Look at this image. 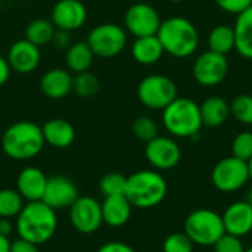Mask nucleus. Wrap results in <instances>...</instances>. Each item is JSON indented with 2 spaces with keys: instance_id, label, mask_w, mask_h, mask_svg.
I'll list each match as a JSON object with an SVG mask.
<instances>
[{
  "instance_id": "6",
  "label": "nucleus",
  "mask_w": 252,
  "mask_h": 252,
  "mask_svg": "<svg viewBox=\"0 0 252 252\" xmlns=\"http://www.w3.org/2000/svg\"><path fill=\"white\" fill-rule=\"evenodd\" d=\"M185 233L193 245L213 247L226 233L221 214L207 208L195 210L185 221Z\"/></svg>"
},
{
  "instance_id": "24",
  "label": "nucleus",
  "mask_w": 252,
  "mask_h": 252,
  "mask_svg": "<svg viewBox=\"0 0 252 252\" xmlns=\"http://www.w3.org/2000/svg\"><path fill=\"white\" fill-rule=\"evenodd\" d=\"M235 50L245 59H252V6L238 15L233 25Z\"/></svg>"
},
{
  "instance_id": "44",
  "label": "nucleus",
  "mask_w": 252,
  "mask_h": 252,
  "mask_svg": "<svg viewBox=\"0 0 252 252\" xmlns=\"http://www.w3.org/2000/svg\"><path fill=\"white\" fill-rule=\"evenodd\" d=\"M248 168H250V177H251L252 180V158L248 161Z\"/></svg>"
},
{
  "instance_id": "32",
  "label": "nucleus",
  "mask_w": 252,
  "mask_h": 252,
  "mask_svg": "<svg viewBox=\"0 0 252 252\" xmlns=\"http://www.w3.org/2000/svg\"><path fill=\"white\" fill-rule=\"evenodd\" d=\"M133 133H134L136 139H139L140 142L148 143V142H151L152 139H155L158 136V126L151 117L142 115V117L134 120Z\"/></svg>"
},
{
  "instance_id": "16",
  "label": "nucleus",
  "mask_w": 252,
  "mask_h": 252,
  "mask_svg": "<svg viewBox=\"0 0 252 252\" xmlns=\"http://www.w3.org/2000/svg\"><path fill=\"white\" fill-rule=\"evenodd\" d=\"M9 66L16 74H31L34 72L41 61L40 47L34 43L28 41L27 38L15 41L7 52L6 56Z\"/></svg>"
},
{
  "instance_id": "37",
  "label": "nucleus",
  "mask_w": 252,
  "mask_h": 252,
  "mask_svg": "<svg viewBox=\"0 0 252 252\" xmlns=\"http://www.w3.org/2000/svg\"><path fill=\"white\" fill-rule=\"evenodd\" d=\"M50 43H52V44L55 46V49H58V50H66V49L72 44L71 32H69V31H65V30L56 28Z\"/></svg>"
},
{
  "instance_id": "7",
  "label": "nucleus",
  "mask_w": 252,
  "mask_h": 252,
  "mask_svg": "<svg viewBox=\"0 0 252 252\" xmlns=\"http://www.w3.org/2000/svg\"><path fill=\"white\" fill-rule=\"evenodd\" d=\"M87 44L97 58L111 59L118 56L127 46V31L118 24L105 22L90 30Z\"/></svg>"
},
{
  "instance_id": "30",
  "label": "nucleus",
  "mask_w": 252,
  "mask_h": 252,
  "mask_svg": "<svg viewBox=\"0 0 252 252\" xmlns=\"http://www.w3.org/2000/svg\"><path fill=\"white\" fill-rule=\"evenodd\" d=\"M230 115L241 124L252 126V96L239 94L230 103Z\"/></svg>"
},
{
  "instance_id": "29",
  "label": "nucleus",
  "mask_w": 252,
  "mask_h": 252,
  "mask_svg": "<svg viewBox=\"0 0 252 252\" xmlns=\"http://www.w3.org/2000/svg\"><path fill=\"white\" fill-rule=\"evenodd\" d=\"M100 90V83H99V78L89 72V71H84V72H78L72 77V92L83 97V99H89V97H93L99 93Z\"/></svg>"
},
{
  "instance_id": "19",
  "label": "nucleus",
  "mask_w": 252,
  "mask_h": 252,
  "mask_svg": "<svg viewBox=\"0 0 252 252\" xmlns=\"http://www.w3.org/2000/svg\"><path fill=\"white\" fill-rule=\"evenodd\" d=\"M72 74L63 68H52L40 78L41 93L53 100L66 97L72 92Z\"/></svg>"
},
{
  "instance_id": "23",
  "label": "nucleus",
  "mask_w": 252,
  "mask_h": 252,
  "mask_svg": "<svg viewBox=\"0 0 252 252\" xmlns=\"http://www.w3.org/2000/svg\"><path fill=\"white\" fill-rule=\"evenodd\" d=\"M202 126L214 128L223 126L230 115V105L219 96H211L199 105Z\"/></svg>"
},
{
  "instance_id": "11",
  "label": "nucleus",
  "mask_w": 252,
  "mask_h": 252,
  "mask_svg": "<svg viewBox=\"0 0 252 252\" xmlns=\"http://www.w3.org/2000/svg\"><path fill=\"white\" fill-rule=\"evenodd\" d=\"M229 72L226 55L208 50L201 53L193 62V77L204 87H216L224 81Z\"/></svg>"
},
{
  "instance_id": "2",
  "label": "nucleus",
  "mask_w": 252,
  "mask_h": 252,
  "mask_svg": "<svg viewBox=\"0 0 252 252\" xmlns=\"http://www.w3.org/2000/svg\"><path fill=\"white\" fill-rule=\"evenodd\" d=\"M0 143L3 152L15 161L35 158L46 145L41 127L32 121H18L9 126Z\"/></svg>"
},
{
  "instance_id": "12",
  "label": "nucleus",
  "mask_w": 252,
  "mask_h": 252,
  "mask_svg": "<svg viewBox=\"0 0 252 252\" xmlns=\"http://www.w3.org/2000/svg\"><path fill=\"white\" fill-rule=\"evenodd\" d=\"M161 22L158 10L148 3H134L124 15V28L134 38L157 35Z\"/></svg>"
},
{
  "instance_id": "5",
  "label": "nucleus",
  "mask_w": 252,
  "mask_h": 252,
  "mask_svg": "<svg viewBox=\"0 0 252 252\" xmlns=\"http://www.w3.org/2000/svg\"><path fill=\"white\" fill-rule=\"evenodd\" d=\"M164 128L173 137H195L202 127L199 105L189 97H176L162 109Z\"/></svg>"
},
{
  "instance_id": "20",
  "label": "nucleus",
  "mask_w": 252,
  "mask_h": 252,
  "mask_svg": "<svg viewBox=\"0 0 252 252\" xmlns=\"http://www.w3.org/2000/svg\"><path fill=\"white\" fill-rule=\"evenodd\" d=\"M44 143L56 149L69 148L75 140L74 126L63 118H52L41 126Z\"/></svg>"
},
{
  "instance_id": "1",
  "label": "nucleus",
  "mask_w": 252,
  "mask_h": 252,
  "mask_svg": "<svg viewBox=\"0 0 252 252\" xmlns=\"http://www.w3.org/2000/svg\"><path fill=\"white\" fill-rule=\"evenodd\" d=\"M15 230L18 238L43 245L49 242L58 230L56 211L43 201L27 202L15 219Z\"/></svg>"
},
{
  "instance_id": "41",
  "label": "nucleus",
  "mask_w": 252,
  "mask_h": 252,
  "mask_svg": "<svg viewBox=\"0 0 252 252\" xmlns=\"http://www.w3.org/2000/svg\"><path fill=\"white\" fill-rule=\"evenodd\" d=\"M12 230H15V223L12 219H0V235L9 238Z\"/></svg>"
},
{
  "instance_id": "42",
  "label": "nucleus",
  "mask_w": 252,
  "mask_h": 252,
  "mask_svg": "<svg viewBox=\"0 0 252 252\" xmlns=\"http://www.w3.org/2000/svg\"><path fill=\"white\" fill-rule=\"evenodd\" d=\"M10 250V241L6 236L0 235V252H9Z\"/></svg>"
},
{
  "instance_id": "22",
  "label": "nucleus",
  "mask_w": 252,
  "mask_h": 252,
  "mask_svg": "<svg viewBox=\"0 0 252 252\" xmlns=\"http://www.w3.org/2000/svg\"><path fill=\"white\" fill-rule=\"evenodd\" d=\"M164 47L157 35L139 37L131 44V56L140 65H154L161 61Z\"/></svg>"
},
{
  "instance_id": "4",
  "label": "nucleus",
  "mask_w": 252,
  "mask_h": 252,
  "mask_svg": "<svg viewBox=\"0 0 252 252\" xmlns=\"http://www.w3.org/2000/svg\"><path fill=\"white\" fill-rule=\"evenodd\" d=\"M164 52L174 58H188L193 55L199 44L196 27L183 16H171L161 22L157 32Z\"/></svg>"
},
{
  "instance_id": "10",
  "label": "nucleus",
  "mask_w": 252,
  "mask_h": 252,
  "mask_svg": "<svg viewBox=\"0 0 252 252\" xmlns=\"http://www.w3.org/2000/svg\"><path fill=\"white\" fill-rule=\"evenodd\" d=\"M69 221L78 233H96L103 224L100 202L93 196L80 195L77 201L69 207Z\"/></svg>"
},
{
  "instance_id": "38",
  "label": "nucleus",
  "mask_w": 252,
  "mask_h": 252,
  "mask_svg": "<svg viewBox=\"0 0 252 252\" xmlns=\"http://www.w3.org/2000/svg\"><path fill=\"white\" fill-rule=\"evenodd\" d=\"M9 252H40L38 251V245L32 244V242H28L25 239H15V241H10V250Z\"/></svg>"
},
{
  "instance_id": "46",
  "label": "nucleus",
  "mask_w": 252,
  "mask_h": 252,
  "mask_svg": "<svg viewBox=\"0 0 252 252\" xmlns=\"http://www.w3.org/2000/svg\"><path fill=\"white\" fill-rule=\"evenodd\" d=\"M245 252H252V247L251 248H248V250H245Z\"/></svg>"
},
{
  "instance_id": "9",
  "label": "nucleus",
  "mask_w": 252,
  "mask_h": 252,
  "mask_svg": "<svg viewBox=\"0 0 252 252\" xmlns=\"http://www.w3.org/2000/svg\"><path fill=\"white\" fill-rule=\"evenodd\" d=\"M248 180H251L248 162L233 155L220 159L211 171L213 186L223 193L241 190Z\"/></svg>"
},
{
  "instance_id": "27",
  "label": "nucleus",
  "mask_w": 252,
  "mask_h": 252,
  "mask_svg": "<svg viewBox=\"0 0 252 252\" xmlns=\"http://www.w3.org/2000/svg\"><path fill=\"white\" fill-rule=\"evenodd\" d=\"M55 30H56V27L53 25V22L50 19L38 18V19L31 21L27 25L25 38L40 47V46H44L52 41Z\"/></svg>"
},
{
  "instance_id": "28",
  "label": "nucleus",
  "mask_w": 252,
  "mask_h": 252,
  "mask_svg": "<svg viewBox=\"0 0 252 252\" xmlns=\"http://www.w3.org/2000/svg\"><path fill=\"white\" fill-rule=\"evenodd\" d=\"M24 205V198L16 189H0V219H16Z\"/></svg>"
},
{
  "instance_id": "39",
  "label": "nucleus",
  "mask_w": 252,
  "mask_h": 252,
  "mask_svg": "<svg viewBox=\"0 0 252 252\" xmlns=\"http://www.w3.org/2000/svg\"><path fill=\"white\" fill-rule=\"evenodd\" d=\"M96 252H136L128 244L121 241H109L103 244Z\"/></svg>"
},
{
  "instance_id": "35",
  "label": "nucleus",
  "mask_w": 252,
  "mask_h": 252,
  "mask_svg": "<svg viewBox=\"0 0 252 252\" xmlns=\"http://www.w3.org/2000/svg\"><path fill=\"white\" fill-rule=\"evenodd\" d=\"M214 252H245L242 238L224 233L214 245Z\"/></svg>"
},
{
  "instance_id": "36",
  "label": "nucleus",
  "mask_w": 252,
  "mask_h": 252,
  "mask_svg": "<svg viewBox=\"0 0 252 252\" xmlns=\"http://www.w3.org/2000/svg\"><path fill=\"white\" fill-rule=\"evenodd\" d=\"M216 4L227 13L239 15L251 7L252 0H216Z\"/></svg>"
},
{
  "instance_id": "45",
  "label": "nucleus",
  "mask_w": 252,
  "mask_h": 252,
  "mask_svg": "<svg viewBox=\"0 0 252 252\" xmlns=\"http://www.w3.org/2000/svg\"><path fill=\"white\" fill-rule=\"evenodd\" d=\"M171 3H183V1H188V0H168Z\"/></svg>"
},
{
  "instance_id": "18",
  "label": "nucleus",
  "mask_w": 252,
  "mask_h": 252,
  "mask_svg": "<svg viewBox=\"0 0 252 252\" xmlns=\"http://www.w3.org/2000/svg\"><path fill=\"white\" fill-rule=\"evenodd\" d=\"M47 179L49 177L38 167H25L19 171L16 177V190L27 202L41 201Z\"/></svg>"
},
{
  "instance_id": "25",
  "label": "nucleus",
  "mask_w": 252,
  "mask_h": 252,
  "mask_svg": "<svg viewBox=\"0 0 252 252\" xmlns=\"http://www.w3.org/2000/svg\"><path fill=\"white\" fill-rule=\"evenodd\" d=\"M94 59L87 41H75L65 50V63L66 69L72 74L89 71Z\"/></svg>"
},
{
  "instance_id": "40",
  "label": "nucleus",
  "mask_w": 252,
  "mask_h": 252,
  "mask_svg": "<svg viewBox=\"0 0 252 252\" xmlns=\"http://www.w3.org/2000/svg\"><path fill=\"white\" fill-rule=\"evenodd\" d=\"M10 72H12V69H10V66H9L7 59H6L4 56L0 55V87L4 86V84L7 83V80H9V77H10Z\"/></svg>"
},
{
  "instance_id": "21",
  "label": "nucleus",
  "mask_w": 252,
  "mask_h": 252,
  "mask_svg": "<svg viewBox=\"0 0 252 252\" xmlns=\"http://www.w3.org/2000/svg\"><path fill=\"white\" fill-rule=\"evenodd\" d=\"M102 205V217L103 224L109 227H121L128 223L133 211V205L127 199L126 195H114L105 196Z\"/></svg>"
},
{
  "instance_id": "3",
  "label": "nucleus",
  "mask_w": 252,
  "mask_h": 252,
  "mask_svg": "<svg viewBox=\"0 0 252 252\" xmlns=\"http://www.w3.org/2000/svg\"><path fill=\"white\" fill-rule=\"evenodd\" d=\"M167 182L157 170H140L127 177L126 196L133 208L149 210L158 207L167 196Z\"/></svg>"
},
{
  "instance_id": "13",
  "label": "nucleus",
  "mask_w": 252,
  "mask_h": 252,
  "mask_svg": "<svg viewBox=\"0 0 252 252\" xmlns=\"http://www.w3.org/2000/svg\"><path fill=\"white\" fill-rule=\"evenodd\" d=\"M145 157L157 171H167L174 168L182 159V149L179 143L168 136H157L146 143Z\"/></svg>"
},
{
  "instance_id": "26",
  "label": "nucleus",
  "mask_w": 252,
  "mask_h": 252,
  "mask_svg": "<svg viewBox=\"0 0 252 252\" xmlns=\"http://www.w3.org/2000/svg\"><path fill=\"white\" fill-rule=\"evenodd\" d=\"M208 47L213 52L227 55L235 49V31L229 25H217L208 35Z\"/></svg>"
},
{
  "instance_id": "17",
  "label": "nucleus",
  "mask_w": 252,
  "mask_h": 252,
  "mask_svg": "<svg viewBox=\"0 0 252 252\" xmlns=\"http://www.w3.org/2000/svg\"><path fill=\"white\" fill-rule=\"evenodd\" d=\"M224 230L229 235L245 238L252 232V207L247 201L230 204L221 214Z\"/></svg>"
},
{
  "instance_id": "34",
  "label": "nucleus",
  "mask_w": 252,
  "mask_h": 252,
  "mask_svg": "<svg viewBox=\"0 0 252 252\" xmlns=\"http://www.w3.org/2000/svg\"><path fill=\"white\" fill-rule=\"evenodd\" d=\"M232 155L250 161L252 158V131H241L232 142Z\"/></svg>"
},
{
  "instance_id": "14",
  "label": "nucleus",
  "mask_w": 252,
  "mask_h": 252,
  "mask_svg": "<svg viewBox=\"0 0 252 252\" xmlns=\"http://www.w3.org/2000/svg\"><path fill=\"white\" fill-rule=\"evenodd\" d=\"M78 196V188L69 177L53 176L47 179V185L41 201L55 211H59L69 210V207L77 201Z\"/></svg>"
},
{
  "instance_id": "15",
  "label": "nucleus",
  "mask_w": 252,
  "mask_h": 252,
  "mask_svg": "<svg viewBox=\"0 0 252 252\" xmlns=\"http://www.w3.org/2000/svg\"><path fill=\"white\" fill-rule=\"evenodd\" d=\"M50 21L59 30L75 31L87 21V9L81 0H58L52 9Z\"/></svg>"
},
{
  "instance_id": "43",
  "label": "nucleus",
  "mask_w": 252,
  "mask_h": 252,
  "mask_svg": "<svg viewBox=\"0 0 252 252\" xmlns=\"http://www.w3.org/2000/svg\"><path fill=\"white\" fill-rule=\"evenodd\" d=\"M247 202L252 207V188L248 190V195H247Z\"/></svg>"
},
{
  "instance_id": "31",
  "label": "nucleus",
  "mask_w": 252,
  "mask_h": 252,
  "mask_svg": "<svg viewBox=\"0 0 252 252\" xmlns=\"http://www.w3.org/2000/svg\"><path fill=\"white\" fill-rule=\"evenodd\" d=\"M127 188V177L120 173H108L100 179L99 189L103 196H114V195H126Z\"/></svg>"
},
{
  "instance_id": "8",
  "label": "nucleus",
  "mask_w": 252,
  "mask_h": 252,
  "mask_svg": "<svg viewBox=\"0 0 252 252\" xmlns=\"http://www.w3.org/2000/svg\"><path fill=\"white\" fill-rule=\"evenodd\" d=\"M137 97L148 109L162 111L177 97V86L165 75L152 74L139 83Z\"/></svg>"
},
{
  "instance_id": "33",
  "label": "nucleus",
  "mask_w": 252,
  "mask_h": 252,
  "mask_svg": "<svg viewBox=\"0 0 252 252\" xmlns=\"http://www.w3.org/2000/svg\"><path fill=\"white\" fill-rule=\"evenodd\" d=\"M193 242L185 232L171 233L162 244V252H193Z\"/></svg>"
}]
</instances>
